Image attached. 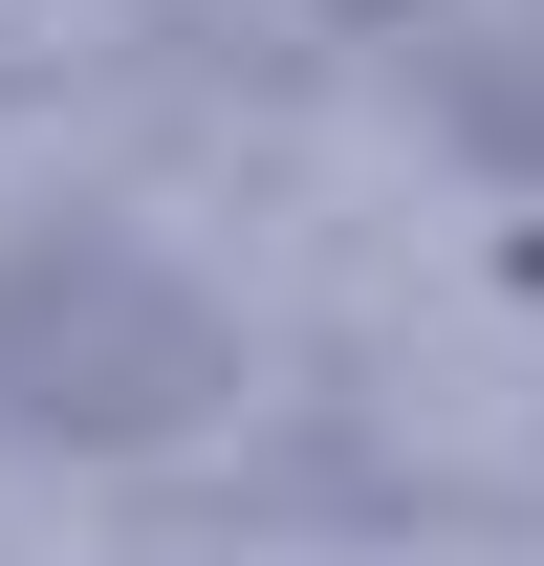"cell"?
<instances>
[{
  "mask_svg": "<svg viewBox=\"0 0 544 566\" xmlns=\"http://www.w3.org/2000/svg\"><path fill=\"white\" fill-rule=\"evenodd\" d=\"M218 392H240V349L175 262H132V240H22L0 262V415L22 436H175Z\"/></svg>",
  "mask_w": 544,
  "mask_h": 566,
  "instance_id": "obj_1",
  "label": "cell"
}]
</instances>
